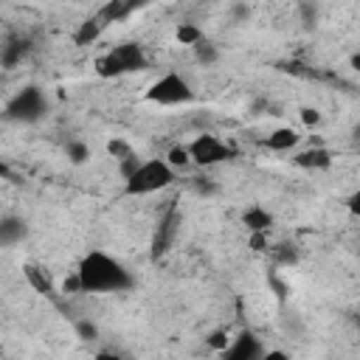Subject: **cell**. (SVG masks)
I'll use <instances>...</instances> for the list:
<instances>
[{
  "instance_id": "1",
  "label": "cell",
  "mask_w": 360,
  "mask_h": 360,
  "mask_svg": "<svg viewBox=\"0 0 360 360\" xmlns=\"http://www.w3.org/2000/svg\"><path fill=\"white\" fill-rule=\"evenodd\" d=\"M76 273H79V281H82L84 292H124V290L132 287L129 270L118 259H112L101 250H90L79 262Z\"/></svg>"
},
{
  "instance_id": "2",
  "label": "cell",
  "mask_w": 360,
  "mask_h": 360,
  "mask_svg": "<svg viewBox=\"0 0 360 360\" xmlns=\"http://www.w3.org/2000/svg\"><path fill=\"white\" fill-rule=\"evenodd\" d=\"M172 183H174V169L166 163V158H152V160H143L129 180H124V191L129 197H143V194H155Z\"/></svg>"
},
{
  "instance_id": "3",
  "label": "cell",
  "mask_w": 360,
  "mask_h": 360,
  "mask_svg": "<svg viewBox=\"0 0 360 360\" xmlns=\"http://www.w3.org/2000/svg\"><path fill=\"white\" fill-rule=\"evenodd\" d=\"M146 68V56L141 51L138 42H121L112 51H107L104 56L96 59V73L101 79H112V76H124L132 70H143Z\"/></svg>"
},
{
  "instance_id": "4",
  "label": "cell",
  "mask_w": 360,
  "mask_h": 360,
  "mask_svg": "<svg viewBox=\"0 0 360 360\" xmlns=\"http://www.w3.org/2000/svg\"><path fill=\"white\" fill-rule=\"evenodd\" d=\"M194 98L191 84L180 76V73H163L160 79H155L146 90V101L160 104V107H177V104H188Z\"/></svg>"
},
{
  "instance_id": "5",
  "label": "cell",
  "mask_w": 360,
  "mask_h": 360,
  "mask_svg": "<svg viewBox=\"0 0 360 360\" xmlns=\"http://www.w3.org/2000/svg\"><path fill=\"white\" fill-rule=\"evenodd\" d=\"M45 110H48V101H45V93H42L39 87H22V90L8 101V107H6L8 118L25 121V124L39 121V118L45 115Z\"/></svg>"
},
{
  "instance_id": "6",
  "label": "cell",
  "mask_w": 360,
  "mask_h": 360,
  "mask_svg": "<svg viewBox=\"0 0 360 360\" xmlns=\"http://www.w3.org/2000/svg\"><path fill=\"white\" fill-rule=\"evenodd\" d=\"M188 152H191V163H197V166H217V163L233 158V149L225 141H219L217 135H211V132L197 135L188 143Z\"/></svg>"
},
{
  "instance_id": "7",
  "label": "cell",
  "mask_w": 360,
  "mask_h": 360,
  "mask_svg": "<svg viewBox=\"0 0 360 360\" xmlns=\"http://www.w3.org/2000/svg\"><path fill=\"white\" fill-rule=\"evenodd\" d=\"M180 219H183V214H180L177 205H169L166 214L160 217V222H158V228H155V239H152V256H155V259L163 256V253L172 248V242H174V236H177V231H180Z\"/></svg>"
},
{
  "instance_id": "8",
  "label": "cell",
  "mask_w": 360,
  "mask_h": 360,
  "mask_svg": "<svg viewBox=\"0 0 360 360\" xmlns=\"http://www.w3.org/2000/svg\"><path fill=\"white\" fill-rule=\"evenodd\" d=\"M262 354H264L262 340L253 332H242L228 346V352H222V360H262Z\"/></svg>"
},
{
  "instance_id": "9",
  "label": "cell",
  "mask_w": 360,
  "mask_h": 360,
  "mask_svg": "<svg viewBox=\"0 0 360 360\" xmlns=\"http://www.w3.org/2000/svg\"><path fill=\"white\" fill-rule=\"evenodd\" d=\"M332 160H335L332 152H329L326 146H321V143L307 146V149L295 152V158H292V163H295L298 169H307V172H323V169L332 166Z\"/></svg>"
},
{
  "instance_id": "10",
  "label": "cell",
  "mask_w": 360,
  "mask_h": 360,
  "mask_svg": "<svg viewBox=\"0 0 360 360\" xmlns=\"http://www.w3.org/2000/svg\"><path fill=\"white\" fill-rule=\"evenodd\" d=\"M25 233H28V225H25V219H22V217L6 214V217L0 219V245L11 248V245L22 242V236H25Z\"/></svg>"
},
{
  "instance_id": "11",
  "label": "cell",
  "mask_w": 360,
  "mask_h": 360,
  "mask_svg": "<svg viewBox=\"0 0 360 360\" xmlns=\"http://www.w3.org/2000/svg\"><path fill=\"white\" fill-rule=\"evenodd\" d=\"M298 141H301V135H298V129H292V127H278V129H273L270 135H267V149H273V152H290V149H295L298 146Z\"/></svg>"
},
{
  "instance_id": "12",
  "label": "cell",
  "mask_w": 360,
  "mask_h": 360,
  "mask_svg": "<svg viewBox=\"0 0 360 360\" xmlns=\"http://www.w3.org/2000/svg\"><path fill=\"white\" fill-rule=\"evenodd\" d=\"M242 222H245V228H248L250 233H267L270 225H273V214H270L267 208H262V205H250V208L242 214Z\"/></svg>"
},
{
  "instance_id": "13",
  "label": "cell",
  "mask_w": 360,
  "mask_h": 360,
  "mask_svg": "<svg viewBox=\"0 0 360 360\" xmlns=\"http://www.w3.org/2000/svg\"><path fill=\"white\" fill-rule=\"evenodd\" d=\"M101 31H104V22L98 20V17H90V20H84V22H79V28H76V34H73V42L76 45H93L98 37H101Z\"/></svg>"
},
{
  "instance_id": "14",
  "label": "cell",
  "mask_w": 360,
  "mask_h": 360,
  "mask_svg": "<svg viewBox=\"0 0 360 360\" xmlns=\"http://www.w3.org/2000/svg\"><path fill=\"white\" fill-rule=\"evenodd\" d=\"M22 273H25L28 284H31L37 292H42V295H53V281H51V276H48L39 264H22Z\"/></svg>"
},
{
  "instance_id": "15",
  "label": "cell",
  "mask_w": 360,
  "mask_h": 360,
  "mask_svg": "<svg viewBox=\"0 0 360 360\" xmlns=\"http://www.w3.org/2000/svg\"><path fill=\"white\" fill-rule=\"evenodd\" d=\"M132 8H135V3H118V0H112V3L101 6L96 17H98V20L107 25V22H112V20H121V17H127Z\"/></svg>"
},
{
  "instance_id": "16",
  "label": "cell",
  "mask_w": 360,
  "mask_h": 360,
  "mask_svg": "<svg viewBox=\"0 0 360 360\" xmlns=\"http://www.w3.org/2000/svg\"><path fill=\"white\" fill-rule=\"evenodd\" d=\"M174 37H177V42L180 45H191V48H197L205 37H202V31L194 25V22H180L177 25V31H174Z\"/></svg>"
},
{
  "instance_id": "17",
  "label": "cell",
  "mask_w": 360,
  "mask_h": 360,
  "mask_svg": "<svg viewBox=\"0 0 360 360\" xmlns=\"http://www.w3.org/2000/svg\"><path fill=\"white\" fill-rule=\"evenodd\" d=\"M25 51H28L25 42H8V45H3V68H14L25 56Z\"/></svg>"
},
{
  "instance_id": "18",
  "label": "cell",
  "mask_w": 360,
  "mask_h": 360,
  "mask_svg": "<svg viewBox=\"0 0 360 360\" xmlns=\"http://www.w3.org/2000/svg\"><path fill=\"white\" fill-rule=\"evenodd\" d=\"M166 163H169L172 169H186V166L191 163V152H188V146H172L169 155H166Z\"/></svg>"
},
{
  "instance_id": "19",
  "label": "cell",
  "mask_w": 360,
  "mask_h": 360,
  "mask_svg": "<svg viewBox=\"0 0 360 360\" xmlns=\"http://www.w3.org/2000/svg\"><path fill=\"white\" fill-rule=\"evenodd\" d=\"M205 343H208V349H214V352L222 354V352H228V346H231L233 340H231V335H228L225 329H214V332L205 338Z\"/></svg>"
},
{
  "instance_id": "20",
  "label": "cell",
  "mask_w": 360,
  "mask_h": 360,
  "mask_svg": "<svg viewBox=\"0 0 360 360\" xmlns=\"http://www.w3.org/2000/svg\"><path fill=\"white\" fill-rule=\"evenodd\" d=\"M194 53H197V62H200V65H214V62H217V56H219L217 45H211V42H205V39L194 48Z\"/></svg>"
},
{
  "instance_id": "21",
  "label": "cell",
  "mask_w": 360,
  "mask_h": 360,
  "mask_svg": "<svg viewBox=\"0 0 360 360\" xmlns=\"http://www.w3.org/2000/svg\"><path fill=\"white\" fill-rule=\"evenodd\" d=\"M107 152H110V155H112V158H118V163H121V160H127V158H132V155H135V152H132V146H129V143H127V141H124V138H112V141H110V143H107Z\"/></svg>"
},
{
  "instance_id": "22",
  "label": "cell",
  "mask_w": 360,
  "mask_h": 360,
  "mask_svg": "<svg viewBox=\"0 0 360 360\" xmlns=\"http://www.w3.org/2000/svg\"><path fill=\"white\" fill-rule=\"evenodd\" d=\"M68 158H70V163H84L90 158V149L82 141H70L68 143Z\"/></svg>"
},
{
  "instance_id": "23",
  "label": "cell",
  "mask_w": 360,
  "mask_h": 360,
  "mask_svg": "<svg viewBox=\"0 0 360 360\" xmlns=\"http://www.w3.org/2000/svg\"><path fill=\"white\" fill-rule=\"evenodd\" d=\"M76 335L82 340H96L98 338V326L93 321H76Z\"/></svg>"
},
{
  "instance_id": "24",
  "label": "cell",
  "mask_w": 360,
  "mask_h": 360,
  "mask_svg": "<svg viewBox=\"0 0 360 360\" xmlns=\"http://www.w3.org/2000/svg\"><path fill=\"white\" fill-rule=\"evenodd\" d=\"M62 292H65V295H73V292H84V290H82V281H79V273H73V276H68V278L62 281Z\"/></svg>"
},
{
  "instance_id": "25",
  "label": "cell",
  "mask_w": 360,
  "mask_h": 360,
  "mask_svg": "<svg viewBox=\"0 0 360 360\" xmlns=\"http://www.w3.org/2000/svg\"><path fill=\"white\" fill-rule=\"evenodd\" d=\"M298 11H301V20H304L307 25H312V22L318 20V8H315L312 3H301V6H298Z\"/></svg>"
},
{
  "instance_id": "26",
  "label": "cell",
  "mask_w": 360,
  "mask_h": 360,
  "mask_svg": "<svg viewBox=\"0 0 360 360\" xmlns=\"http://www.w3.org/2000/svg\"><path fill=\"white\" fill-rule=\"evenodd\" d=\"M301 121H304L307 127H318V124H321V112H318L315 107H304V110H301Z\"/></svg>"
},
{
  "instance_id": "27",
  "label": "cell",
  "mask_w": 360,
  "mask_h": 360,
  "mask_svg": "<svg viewBox=\"0 0 360 360\" xmlns=\"http://www.w3.org/2000/svg\"><path fill=\"white\" fill-rule=\"evenodd\" d=\"M346 205H349V211H352L354 217H360V188L349 194V200H346Z\"/></svg>"
},
{
  "instance_id": "28",
  "label": "cell",
  "mask_w": 360,
  "mask_h": 360,
  "mask_svg": "<svg viewBox=\"0 0 360 360\" xmlns=\"http://www.w3.org/2000/svg\"><path fill=\"white\" fill-rule=\"evenodd\" d=\"M194 188H197V194H214V191H217V186H214L211 180H205V177H202V180H197V183H194Z\"/></svg>"
},
{
  "instance_id": "29",
  "label": "cell",
  "mask_w": 360,
  "mask_h": 360,
  "mask_svg": "<svg viewBox=\"0 0 360 360\" xmlns=\"http://www.w3.org/2000/svg\"><path fill=\"white\" fill-rule=\"evenodd\" d=\"M250 248L253 250H264L267 248V233H250Z\"/></svg>"
},
{
  "instance_id": "30",
  "label": "cell",
  "mask_w": 360,
  "mask_h": 360,
  "mask_svg": "<svg viewBox=\"0 0 360 360\" xmlns=\"http://www.w3.org/2000/svg\"><path fill=\"white\" fill-rule=\"evenodd\" d=\"M262 360H290V354H287V352H281V349H270V352H264V354H262Z\"/></svg>"
},
{
  "instance_id": "31",
  "label": "cell",
  "mask_w": 360,
  "mask_h": 360,
  "mask_svg": "<svg viewBox=\"0 0 360 360\" xmlns=\"http://www.w3.org/2000/svg\"><path fill=\"white\" fill-rule=\"evenodd\" d=\"M93 360H121V357H118L115 352H98V354H96Z\"/></svg>"
},
{
  "instance_id": "32",
  "label": "cell",
  "mask_w": 360,
  "mask_h": 360,
  "mask_svg": "<svg viewBox=\"0 0 360 360\" xmlns=\"http://www.w3.org/2000/svg\"><path fill=\"white\" fill-rule=\"evenodd\" d=\"M233 14H236V17H248L250 8H248V6H233Z\"/></svg>"
}]
</instances>
